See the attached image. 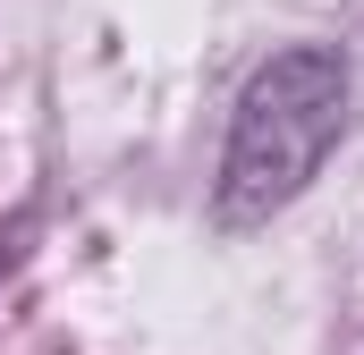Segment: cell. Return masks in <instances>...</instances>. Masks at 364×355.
I'll use <instances>...</instances> for the list:
<instances>
[{
	"instance_id": "obj_1",
	"label": "cell",
	"mask_w": 364,
	"mask_h": 355,
	"mask_svg": "<svg viewBox=\"0 0 364 355\" xmlns=\"http://www.w3.org/2000/svg\"><path fill=\"white\" fill-rule=\"evenodd\" d=\"M348 102H356V77H348L339 43H288V51H272L246 77L237 110H229V144H220V170H212V220L229 237L272 229L279 212L322 178V161L339 153Z\"/></svg>"
},
{
	"instance_id": "obj_2",
	"label": "cell",
	"mask_w": 364,
	"mask_h": 355,
	"mask_svg": "<svg viewBox=\"0 0 364 355\" xmlns=\"http://www.w3.org/2000/svg\"><path fill=\"white\" fill-rule=\"evenodd\" d=\"M9 263H17V220H0V279H9Z\"/></svg>"
}]
</instances>
